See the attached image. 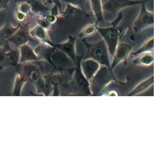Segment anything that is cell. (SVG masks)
Segmentation results:
<instances>
[{"label":"cell","mask_w":154,"mask_h":154,"mask_svg":"<svg viewBox=\"0 0 154 154\" xmlns=\"http://www.w3.org/2000/svg\"><path fill=\"white\" fill-rule=\"evenodd\" d=\"M127 30L125 29L122 30L118 26H113L107 27H97V32L106 43L109 52L112 54L115 53L122 36Z\"/></svg>","instance_id":"1"},{"label":"cell","mask_w":154,"mask_h":154,"mask_svg":"<svg viewBox=\"0 0 154 154\" xmlns=\"http://www.w3.org/2000/svg\"><path fill=\"white\" fill-rule=\"evenodd\" d=\"M140 5L139 13L132 26V29L136 33L154 27V12L147 9L146 2Z\"/></svg>","instance_id":"2"},{"label":"cell","mask_w":154,"mask_h":154,"mask_svg":"<svg viewBox=\"0 0 154 154\" xmlns=\"http://www.w3.org/2000/svg\"><path fill=\"white\" fill-rule=\"evenodd\" d=\"M30 23L27 20L26 22L19 24V27L15 34L10 38L9 42L13 44L16 48H19L28 42L39 43L30 34Z\"/></svg>","instance_id":"3"},{"label":"cell","mask_w":154,"mask_h":154,"mask_svg":"<svg viewBox=\"0 0 154 154\" xmlns=\"http://www.w3.org/2000/svg\"><path fill=\"white\" fill-rule=\"evenodd\" d=\"M151 0H107L103 4V11L115 15L122 10L141 5Z\"/></svg>","instance_id":"4"},{"label":"cell","mask_w":154,"mask_h":154,"mask_svg":"<svg viewBox=\"0 0 154 154\" xmlns=\"http://www.w3.org/2000/svg\"><path fill=\"white\" fill-rule=\"evenodd\" d=\"M82 40L86 46L88 54L92 57L101 61L108 59L109 50L106 43L102 38L93 43H89L85 38Z\"/></svg>","instance_id":"5"},{"label":"cell","mask_w":154,"mask_h":154,"mask_svg":"<svg viewBox=\"0 0 154 154\" xmlns=\"http://www.w3.org/2000/svg\"><path fill=\"white\" fill-rule=\"evenodd\" d=\"M27 2L31 8L32 15L36 17H43L51 12L52 8L48 7L41 0H15V2Z\"/></svg>","instance_id":"6"},{"label":"cell","mask_w":154,"mask_h":154,"mask_svg":"<svg viewBox=\"0 0 154 154\" xmlns=\"http://www.w3.org/2000/svg\"><path fill=\"white\" fill-rule=\"evenodd\" d=\"M19 27H14L8 22L2 27L0 29V47L3 48L7 51L11 50L9 40L17 31Z\"/></svg>","instance_id":"7"},{"label":"cell","mask_w":154,"mask_h":154,"mask_svg":"<svg viewBox=\"0 0 154 154\" xmlns=\"http://www.w3.org/2000/svg\"><path fill=\"white\" fill-rule=\"evenodd\" d=\"M90 17L91 16L89 14L81 8L68 4H66L65 9L63 11L60 15V17L66 19L76 17L87 18Z\"/></svg>","instance_id":"8"},{"label":"cell","mask_w":154,"mask_h":154,"mask_svg":"<svg viewBox=\"0 0 154 154\" xmlns=\"http://www.w3.org/2000/svg\"><path fill=\"white\" fill-rule=\"evenodd\" d=\"M55 48L54 45H52L47 43L40 42L34 48V50L36 54L39 58V60H49L51 54L54 52Z\"/></svg>","instance_id":"9"},{"label":"cell","mask_w":154,"mask_h":154,"mask_svg":"<svg viewBox=\"0 0 154 154\" xmlns=\"http://www.w3.org/2000/svg\"><path fill=\"white\" fill-rule=\"evenodd\" d=\"M75 37L73 35H69L68 39L66 41L60 44H55L54 46L56 48H58L59 50L73 57L75 55Z\"/></svg>","instance_id":"10"},{"label":"cell","mask_w":154,"mask_h":154,"mask_svg":"<svg viewBox=\"0 0 154 154\" xmlns=\"http://www.w3.org/2000/svg\"><path fill=\"white\" fill-rule=\"evenodd\" d=\"M20 53V63H24L30 61L39 60L34 49L27 44H25L19 47Z\"/></svg>","instance_id":"11"},{"label":"cell","mask_w":154,"mask_h":154,"mask_svg":"<svg viewBox=\"0 0 154 154\" xmlns=\"http://www.w3.org/2000/svg\"><path fill=\"white\" fill-rule=\"evenodd\" d=\"M30 34L34 38L39 42L54 45V44L49 39L46 29L39 25H36L32 29H30Z\"/></svg>","instance_id":"12"},{"label":"cell","mask_w":154,"mask_h":154,"mask_svg":"<svg viewBox=\"0 0 154 154\" xmlns=\"http://www.w3.org/2000/svg\"><path fill=\"white\" fill-rule=\"evenodd\" d=\"M91 10L96 22L99 23L104 22L103 7L102 0H89Z\"/></svg>","instance_id":"13"},{"label":"cell","mask_w":154,"mask_h":154,"mask_svg":"<svg viewBox=\"0 0 154 154\" xmlns=\"http://www.w3.org/2000/svg\"><path fill=\"white\" fill-rule=\"evenodd\" d=\"M98 23L96 21L86 25L78 34L79 38L82 39L94 35L97 32Z\"/></svg>","instance_id":"14"},{"label":"cell","mask_w":154,"mask_h":154,"mask_svg":"<svg viewBox=\"0 0 154 154\" xmlns=\"http://www.w3.org/2000/svg\"><path fill=\"white\" fill-rule=\"evenodd\" d=\"M7 60L9 66H16L20 63V53L19 48H11V50L6 52Z\"/></svg>","instance_id":"15"},{"label":"cell","mask_w":154,"mask_h":154,"mask_svg":"<svg viewBox=\"0 0 154 154\" xmlns=\"http://www.w3.org/2000/svg\"><path fill=\"white\" fill-rule=\"evenodd\" d=\"M60 18V17L59 15L53 14L51 12L45 17H43V18L45 20L47 24L48 25L50 29L57 23Z\"/></svg>","instance_id":"16"},{"label":"cell","mask_w":154,"mask_h":154,"mask_svg":"<svg viewBox=\"0 0 154 154\" xmlns=\"http://www.w3.org/2000/svg\"><path fill=\"white\" fill-rule=\"evenodd\" d=\"M154 48V37L152 36L150 38L145 41L141 47L137 51V54L144 52H149L153 50Z\"/></svg>","instance_id":"17"},{"label":"cell","mask_w":154,"mask_h":154,"mask_svg":"<svg viewBox=\"0 0 154 154\" xmlns=\"http://www.w3.org/2000/svg\"><path fill=\"white\" fill-rule=\"evenodd\" d=\"M17 3V9L22 13L26 14L28 16L32 15L31 13V8L27 2H19Z\"/></svg>","instance_id":"18"},{"label":"cell","mask_w":154,"mask_h":154,"mask_svg":"<svg viewBox=\"0 0 154 154\" xmlns=\"http://www.w3.org/2000/svg\"><path fill=\"white\" fill-rule=\"evenodd\" d=\"M6 49L0 47V69L9 66L7 60Z\"/></svg>","instance_id":"19"},{"label":"cell","mask_w":154,"mask_h":154,"mask_svg":"<svg viewBox=\"0 0 154 154\" xmlns=\"http://www.w3.org/2000/svg\"><path fill=\"white\" fill-rule=\"evenodd\" d=\"M61 2H63L66 4H70L75 7L82 8V7L85 4L87 0H60Z\"/></svg>","instance_id":"20"},{"label":"cell","mask_w":154,"mask_h":154,"mask_svg":"<svg viewBox=\"0 0 154 154\" xmlns=\"http://www.w3.org/2000/svg\"><path fill=\"white\" fill-rule=\"evenodd\" d=\"M15 19L20 24H22L26 22L28 19V16L17 9H16L15 13Z\"/></svg>","instance_id":"21"},{"label":"cell","mask_w":154,"mask_h":154,"mask_svg":"<svg viewBox=\"0 0 154 154\" xmlns=\"http://www.w3.org/2000/svg\"><path fill=\"white\" fill-rule=\"evenodd\" d=\"M123 12L120 11L119 12V15H118L117 17L115 20L110 22V26H118L119 24L120 23L121 21L123 20Z\"/></svg>","instance_id":"22"},{"label":"cell","mask_w":154,"mask_h":154,"mask_svg":"<svg viewBox=\"0 0 154 154\" xmlns=\"http://www.w3.org/2000/svg\"><path fill=\"white\" fill-rule=\"evenodd\" d=\"M50 1L54 5L56 6L58 8L59 12H60V15H61L62 12H63L62 8V3H61V1L60 0H50Z\"/></svg>","instance_id":"23"},{"label":"cell","mask_w":154,"mask_h":154,"mask_svg":"<svg viewBox=\"0 0 154 154\" xmlns=\"http://www.w3.org/2000/svg\"><path fill=\"white\" fill-rule=\"evenodd\" d=\"M10 0H0V10L7 8Z\"/></svg>","instance_id":"24"}]
</instances>
